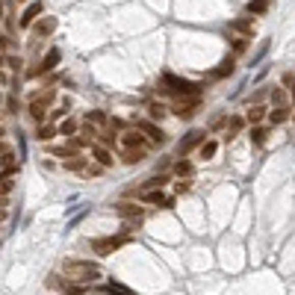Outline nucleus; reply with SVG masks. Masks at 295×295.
<instances>
[{
  "mask_svg": "<svg viewBox=\"0 0 295 295\" xmlns=\"http://www.w3.org/2000/svg\"><path fill=\"white\" fill-rule=\"evenodd\" d=\"M53 136H57V130H53L50 124H39V139H42V142L53 139Z\"/></svg>",
  "mask_w": 295,
  "mask_h": 295,
  "instance_id": "bb28decb",
  "label": "nucleus"
},
{
  "mask_svg": "<svg viewBox=\"0 0 295 295\" xmlns=\"http://www.w3.org/2000/svg\"><path fill=\"white\" fill-rule=\"evenodd\" d=\"M59 65V50L57 47H50L47 53H44V59H42V65L39 68H33L30 71V77H36V74H47V71H53Z\"/></svg>",
  "mask_w": 295,
  "mask_h": 295,
  "instance_id": "0eeeda50",
  "label": "nucleus"
},
{
  "mask_svg": "<svg viewBox=\"0 0 295 295\" xmlns=\"http://www.w3.org/2000/svg\"><path fill=\"white\" fill-rule=\"evenodd\" d=\"M183 192H189V180H183L180 177V183H177V195H183Z\"/></svg>",
  "mask_w": 295,
  "mask_h": 295,
  "instance_id": "c9c22d12",
  "label": "nucleus"
},
{
  "mask_svg": "<svg viewBox=\"0 0 295 295\" xmlns=\"http://www.w3.org/2000/svg\"><path fill=\"white\" fill-rule=\"evenodd\" d=\"M286 118H289V110H286V106H275V110L269 113V121H272V124H283Z\"/></svg>",
  "mask_w": 295,
  "mask_h": 295,
  "instance_id": "6ab92c4d",
  "label": "nucleus"
},
{
  "mask_svg": "<svg viewBox=\"0 0 295 295\" xmlns=\"http://www.w3.org/2000/svg\"><path fill=\"white\" fill-rule=\"evenodd\" d=\"M163 183H169V177H166V174H156V177H151V180H145L139 186V195L142 192H151V189H163Z\"/></svg>",
  "mask_w": 295,
  "mask_h": 295,
  "instance_id": "2eb2a0df",
  "label": "nucleus"
},
{
  "mask_svg": "<svg viewBox=\"0 0 295 295\" xmlns=\"http://www.w3.org/2000/svg\"><path fill=\"white\" fill-rule=\"evenodd\" d=\"M230 27L236 30V33H242V36H251V33H254V24H251V21H233Z\"/></svg>",
  "mask_w": 295,
  "mask_h": 295,
  "instance_id": "393cba45",
  "label": "nucleus"
},
{
  "mask_svg": "<svg viewBox=\"0 0 295 295\" xmlns=\"http://www.w3.org/2000/svg\"><path fill=\"white\" fill-rule=\"evenodd\" d=\"M245 9H248L251 15H263V12L269 9V0H251V3L245 6Z\"/></svg>",
  "mask_w": 295,
  "mask_h": 295,
  "instance_id": "5701e85b",
  "label": "nucleus"
},
{
  "mask_svg": "<svg viewBox=\"0 0 295 295\" xmlns=\"http://www.w3.org/2000/svg\"><path fill=\"white\" fill-rule=\"evenodd\" d=\"M233 47H236V53H242V50L248 47V36H239L236 42H233Z\"/></svg>",
  "mask_w": 295,
  "mask_h": 295,
  "instance_id": "72a5a7b5",
  "label": "nucleus"
},
{
  "mask_svg": "<svg viewBox=\"0 0 295 295\" xmlns=\"http://www.w3.org/2000/svg\"><path fill=\"white\" fill-rule=\"evenodd\" d=\"M53 30H57V18H42V21L33 24V33H36L39 39H42V36H50Z\"/></svg>",
  "mask_w": 295,
  "mask_h": 295,
  "instance_id": "f8f14e48",
  "label": "nucleus"
},
{
  "mask_svg": "<svg viewBox=\"0 0 295 295\" xmlns=\"http://www.w3.org/2000/svg\"><path fill=\"white\" fill-rule=\"evenodd\" d=\"M92 154H95V159H98V166H103V169H110V166L115 163L113 154H110L103 145H95V148H92Z\"/></svg>",
  "mask_w": 295,
  "mask_h": 295,
  "instance_id": "4468645a",
  "label": "nucleus"
},
{
  "mask_svg": "<svg viewBox=\"0 0 295 295\" xmlns=\"http://www.w3.org/2000/svg\"><path fill=\"white\" fill-rule=\"evenodd\" d=\"M50 100H53V89H47L42 98H33V103H30V115H33L39 124H42L44 115H47V103H50Z\"/></svg>",
  "mask_w": 295,
  "mask_h": 295,
  "instance_id": "20e7f679",
  "label": "nucleus"
},
{
  "mask_svg": "<svg viewBox=\"0 0 295 295\" xmlns=\"http://www.w3.org/2000/svg\"><path fill=\"white\" fill-rule=\"evenodd\" d=\"M65 169H68V171H83V169H86V159H80V156L65 159Z\"/></svg>",
  "mask_w": 295,
  "mask_h": 295,
  "instance_id": "cd10ccee",
  "label": "nucleus"
},
{
  "mask_svg": "<svg viewBox=\"0 0 295 295\" xmlns=\"http://www.w3.org/2000/svg\"><path fill=\"white\" fill-rule=\"evenodd\" d=\"M177 174H180V177H189V174H192V166H189V163H177Z\"/></svg>",
  "mask_w": 295,
  "mask_h": 295,
  "instance_id": "473e14b6",
  "label": "nucleus"
},
{
  "mask_svg": "<svg viewBox=\"0 0 295 295\" xmlns=\"http://www.w3.org/2000/svg\"><path fill=\"white\" fill-rule=\"evenodd\" d=\"M9 189H12V174H9V171H3V174H0V195H6Z\"/></svg>",
  "mask_w": 295,
  "mask_h": 295,
  "instance_id": "a878e982",
  "label": "nucleus"
},
{
  "mask_svg": "<svg viewBox=\"0 0 295 295\" xmlns=\"http://www.w3.org/2000/svg\"><path fill=\"white\" fill-rule=\"evenodd\" d=\"M0 44H6V39H3V36H0Z\"/></svg>",
  "mask_w": 295,
  "mask_h": 295,
  "instance_id": "4c0bfd02",
  "label": "nucleus"
},
{
  "mask_svg": "<svg viewBox=\"0 0 295 295\" xmlns=\"http://www.w3.org/2000/svg\"><path fill=\"white\" fill-rule=\"evenodd\" d=\"M0 15H3V6H0Z\"/></svg>",
  "mask_w": 295,
  "mask_h": 295,
  "instance_id": "ea45409f",
  "label": "nucleus"
},
{
  "mask_svg": "<svg viewBox=\"0 0 295 295\" xmlns=\"http://www.w3.org/2000/svg\"><path fill=\"white\" fill-rule=\"evenodd\" d=\"M115 212H118V216L127 222V227H130V225H139L142 219H145V210H142V207H136V204H118V207H115Z\"/></svg>",
  "mask_w": 295,
  "mask_h": 295,
  "instance_id": "39448f33",
  "label": "nucleus"
},
{
  "mask_svg": "<svg viewBox=\"0 0 295 295\" xmlns=\"http://www.w3.org/2000/svg\"><path fill=\"white\" fill-rule=\"evenodd\" d=\"M0 65H3V57H0Z\"/></svg>",
  "mask_w": 295,
  "mask_h": 295,
  "instance_id": "58836bf2",
  "label": "nucleus"
},
{
  "mask_svg": "<svg viewBox=\"0 0 295 295\" xmlns=\"http://www.w3.org/2000/svg\"><path fill=\"white\" fill-rule=\"evenodd\" d=\"M230 71H233V57H227L225 62H222V65H219V68L212 71V77H216V80H222V77H227V74H230Z\"/></svg>",
  "mask_w": 295,
  "mask_h": 295,
  "instance_id": "412c9836",
  "label": "nucleus"
},
{
  "mask_svg": "<svg viewBox=\"0 0 295 295\" xmlns=\"http://www.w3.org/2000/svg\"><path fill=\"white\" fill-rule=\"evenodd\" d=\"M62 275L68 283H92L95 278H100V269L95 263H83V260H65Z\"/></svg>",
  "mask_w": 295,
  "mask_h": 295,
  "instance_id": "f257e3e1",
  "label": "nucleus"
},
{
  "mask_svg": "<svg viewBox=\"0 0 295 295\" xmlns=\"http://www.w3.org/2000/svg\"><path fill=\"white\" fill-rule=\"evenodd\" d=\"M100 292H106V295H136L133 289H127L124 283H115V281H110L103 289H100Z\"/></svg>",
  "mask_w": 295,
  "mask_h": 295,
  "instance_id": "f3484780",
  "label": "nucleus"
},
{
  "mask_svg": "<svg viewBox=\"0 0 295 295\" xmlns=\"http://www.w3.org/2000/svg\"><path fill=\"white\" fill-rule=\"evenodd\" d=\"M198 103H201L198 95H192V98H186V95H183V98L177 100V106H174V115H180V118H192L195 110H198Z\"/></svg>",
  "mask_w": 295,
  "mask_h": 295,
  "instance_id": "423d86ee",
  "label": "nucleus"
},
{
  "mask_svg": "<svg viewBox=\"0 0 295 295\" xmlns=\"http://www.w3.org/2000/svg\"><path fill=\"white\" fill-rule=\"evenodd\" d=\"M242 127H245V118H242V115H233V118L227 121V142L233 139L239 130H242Z\"/></svg>",
  "mask_w": 295,
  "mask_h": 295,
  "instance_id": "a211bd4d",
  "label": "nucleus"
},
{
  "mask_svg": "<svg viewBox=\"0 0 295 295\" xmlns=\"http://www.w3.org/2000/svg\"><path fill=\"white\" fill-rule=\"evenodd\" d=\"M163 83L169 86L166 92H174V95H198V86L195 83H189V80H180V77H174V74H166L163 77Z\"/></svg>",
  "mask_w": 295,
  "mask_h": 295,
  "instance_id": "f03ea898",
  "label": "nucleus"
},
{
  "mask_svg": "<svg viewBox=\"0 0 295 295\" xmlns=\"http://www.w3.org/2000/svg\"><path fill=\"white\" fill-rule=\"evenodd\" d=\"M121 159H124L127 166H136V163H142V159H145V148H130V151H124V154H121Z\"/></svg>",
  "mask_w": 295,
  "mask_h": 295,
  "instance_id": "dca6fc26",
  "label": "nucleus"
},
{
  "mask_svg": "<svg viewBox=\"0 0 295 295\" xmlns=\"http://www.w3.org/2000/svg\"><path fill=\"white\" fill-rule=\"evenodd\" d=\"M263 115H266V106L254 103L251 110H248V115H245V121H251V124H257V121H263Z\"/></svg>",
  "mask_w": 295,
  "mask_h": 295,
  "instance_id": "aec40b11",
  "label": "nucleus"
},
{
  "mask_svg": "<svg viewBox=\"0 0 295 295\" xmlns=\"http://www.w3.org/2000/svg\"><path fill=\"white\" fill-rule=\"evenodd\" d=\"M272 100H275V106H286V92H283V89H275V92H272Z\"/></svg>",
  "mask_w": 295,
  "mask_h": 295,
  "instance_id": "c756f323",
  "label": "nucleus"
},
{
  "mask_svg": "<svg viewBox=\"0 0 295 295\" xmlns=\"http://www.w3.org/2000/svg\"><path fill=\"white\" fill-rule=\"evenodd\" d=\"M74 130H77V121H62V124H59V133H62V136H71V133H74Z\"/></svg>",
  "mask_w": 295,
  "mask_h": 295,
  "instance_id": "7c9ffc66",
  "label": "nucleus"
},
{
  "mask_svg": "<svg viewBox=\"0 0 295 295\" xmlns=\"http://www.w3.org/2000/svg\"><path fill=\"white\" fill-rule=\"evenodd\" d=\"M124 242H127V236H106V239H95V242H92V251L100 254V257H106V254L118 251V248H121Z\"/></svg>",
  "mask_w": 295,
  "mask_h": 295,
  "instance_id": "7ed1b4c3",
  "label": "nucleus"
},
{
  "mask_svg": "<svg viewBox=\"0 0 295 295\" xmlns=\"http://www.w3.org/2000/svg\"><path fill=\"white\" fill-rule=\"evenodd\" d=\"M289 86H292V100H295V77H292V83H289Z\"/></svg>",
  "mask_w": 295,
  "mask_h": 295,
  "instance_id": "e433bc0d",
  "label": "nucleus"
},
{
  "mask_svg": "<svg viewBox=\"0 0 295 295\" xmlns=\"http://www.w3.org/2000/svg\"><path fill=\"white\" fill-rule=\"evenodd\" d=\"M65 283H68V281H65ZM65 283L59 281L57 275H50V281H47V286H53V289H59V286H65Z\"/></svg>",
  "mask_w": 295,
  "mask_h": 295,
  "instance_id": "f704fd0d",
  "label": "nucleus"
},
{
  "mask_svg": "<svg viewBox=\"0 0 295 295\" xmlns=\"http://www.w3.org/2000/svg\"><path fill=\"white\" fill-rule=\"evenodd\" d=\"M266 136H269V133L263 130V127H254V130H251V142H254V145H263Z\"/></svg>",
  "mask_w": 295,
  "mask_h": 295,
  "instance_id": "c85d7f7f",
  "label": "nucleus"
},
{
  "mask_svg": "<svg viewBox=\"0 0 295 295\" xmlns=\"http://www.w3.org/2000/svg\"><path fill=\"white\" fill-rule=\"evenodd\" d=\"M166 115V106L163 103H151V118H163Z\"/></svg>",
  "mask_w": 295,
  "mask_h": 295,
  "instance_id": "2f4dec72",
  "label": "nucleus"
},
{
  "mask_svg": "<svg viewBox=\"0 0 295 295\" xmlns=\"http://www.w3.org/2000/svg\"><path fill=\"white\" fill-rule=\"evenodd\" d=\"M142 201H148V204H159V207H171V201L163 195V189H151V192H142Z\"/></svg>",
  "mask_w": 295,
  "mask_h": 295,
  "instance_id": "ddd939ff",
  "label": "nucleus"
},
{
  "mask_svg": "<svg viewBox=\"0 0 295 295\" xmlns=\"http://www.w3.org/2000/svg\"><path fill=\"white\" fill-rule=\"evenodd\" d=\"M216 151H219V145H216V142H204V145H201V159H212V156H216Z\"/></svg>",
  "mask_w": 295,
  "mask_h": 295,
  "instance_id": "b1692460",
  "label": "nucleus"
},
{
  "mask_svg": "<svg viewBox=\"0 0 295 295\" xmlns=\"http://www.w3.org/2000/svg\"><path fill=\"white\" fill-rule=\"evenodd\" d=\"M118 142H121V148H124V151H130V148H145V136H142L139 127H136V130H127Z\"/></svg>",
  "mask_w": 295,
  "mask_h": 295,
  "instance_id": "9d476101",
  "label": "nucleus"
},
{
  "mask_svg": "<svg viewBox=\"0 0 295 295\" xmlns=\"http://www.w3.org/2000/svg\"><path fill=\"white\" fill-rule=\"evenodd\" d=\"M42 0H39V3H30L27 9H24V15H21V27H33V24H36V21H39V15H42Z\"/></svg>",
  "mask_w": 295,
  "mask_h": 295,
  "instance_id": "9b49d317",
  "label": "nucleus"
},
{
  "mask_svg": "<svg viewBox=\"0 0 295 295\" xmlns=\"http://www.w3.org/2000/svg\"><path fill=\"white\" fill-rule=\"evenodd\" d=\"M201 145H204V133H201V130H192V133H186V139H180L177 151H180V156H183V154H189L192 148H201Z\"/></svg>",
  "mask_w": 295,
  "mask_h": 295,
  "instance_id": "6e6552de",
  "label": "nucleus"
},
{
  "mask_svg": "<svg viewBox=\"0 0 295 295\" xmlns=\"http://www.w3.org/2000/svg\"><path fill=\"white\" fill-rule=\"evenodd\" d=\"M86 121H89V124H95V127H103L110 118H106V113H103V110H95V113L86 115Z\"/></svg>",
  "mask_w": 295,
  "mask_h": 295,
  "instance_id": "4be33fe9",
  "label": "nucleus"
},
{
  "mask_svg": "<svg viewBox=\"0 0 295 295\" xmlns=\"http://www.w3.org/2000/svg\"><path fill=\"white\" fill-rule=\"evenodd\" d=\"M136 127H139L142 133L148 136V139H154L156 145H163L166 142V133H163V127H156L154 121H136Z\"/></svg>",
  "mask_w": 295,
  "mask_h": 295,
  "instance_id": "1a4fd4ad",
  "label": "nucleus"
}]
</instances>
